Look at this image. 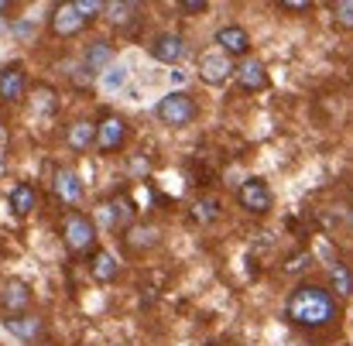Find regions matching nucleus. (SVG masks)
Segmentation results:
<instances>
[{
  "label": "nucleus",
  "mask_w": 353,
  "mask_h": 346,
  "mask_svg": "<svg viewBox=\"0 0 353 346\" xmlns=\"http://www.w3.org/2000/svg\"><path fill=\"white\" fill-rule=\"evenodd\" d=\"M285 312L295 326H305V329H319V326H330L340 319V305L330 295V288H323V285H299L288 295Z\"/></svg>",
  "instance_id": "f257e3e1"
},
{
  "label": "nucleus",
  "mask_w": 353,
  "mask_h": 346,
  "mask_svg": "<svg viewBox=\"0 0 353 346\" xmlns=\"http://www.w3.org/2000/svg\"><path fill=\"white\" fill-rule=\"evenodd\" d=\"M154 114H158V120H161L165 127H189L199 110H196V100H192L185 90H175V93H168V96L158 100Z\"/></svg>",
  "instance_id": "f03ea898"
},
{
  "label": "nucleus",
  "mask_w": 353,
  "mask_h": 346,
  "mask_svg": "<svg viewBox=\"0 0 353 346\" xmlns=\"http://www.w3.org/2000/svg\"><path fill=\"white\" fill-rule=\"evenodd\" d=\"M62 236H65V247H69L72 254H83V250L93 247L97 227H93V220L83 216V213H65V220H62Z\"/></svg>",
  "instance_id": "7ed1b4c3"
},
{
  "label": "nucleus",
  "mask_w": 353,
  "mask_h": 346,
  "mask_svg": "<svg viewBox=\"0 0 353 346\" xmlns=\"http://www.w3.org/2000/svg\"><path fill=\"white\" fill-rule=\"evenodd\" d=\"M236 203L247 210V213H268L271 210V189L261 182V179H247V182H240V189H236Z\"/></svg>",
  "instance_id": "20e7f679"
},
{
  "label": "nucleus",
  "mask_w": 353,
  "mask_h": 346,
  "mask_svg": "<svg viewBox=\"0 0 353 346\" xmlns=\"http://www.w3.org/2000/svg\"><path fill=\"white\" fill-rule=\"evenodd\" d=\"M185 52H189V48H185V38L175 34V31H165V34H158V38L151 41V59H158V62H165V65L182 62Z\"/></svg>",
  "instance_id": "39448f33"
},
{
  "label": "nucleus",
  "mask_w": 353,
  "mask_h": 346,
  "mask_svg": "<svg viewBox=\"0 0 353 346\" xmlns=\"http://www.w3.org/2000/svg\"><path fill=\"white\" fill-rule=\"evenodd\" d=\"M216 45H220V55L227 59H243L247 48H250V34L240 28V24H227L216 31Z\"/></svg>",
  "instance_id": "423d86ee"
},
{
  "label": "nucleus",
  "mask_w": 353,
  "mask_h": 346,
  "mask_svg": "<svg viewBox=\"0 0 353 346\" xmlns=\"http://www.w3.org/2000/svg\"><path fill=\"white\" fill-rule=\"evenodd\" d=\"M234 76H236V83H240V90H247V93H257V90L268 86V69L257 59H243L234 69Z\"/></svg>",
  "instance_id": "0eeeda50"
},
{
  "label": "nucleus",
  "mask_w": 353,
  "mask_h": 346,
  "mask_svg": "<svg viewBox=\"0 0 353 346\" xmlns=\"http://www.w3.org/2000/svg\"><path fill=\"white\" fill-rule=\"evenodd\" d=\"M83 28H86V21L76 14V7H72V3H59V7L52 10V31H55L59 38L79 34Z\"/></svg>",
  "instance_id": "6e6552de"
},
{
  "label": "nucleus",
  "mask_w": 353,
  "mask_h": 346,
  "mask_svg": "<svg viewBox=\"0 0 353 346\" xmlns=\"http://www.w3.org/2000/svg\"><path fill=\"white\" fill-rule=\"evenodd\" d=\"M199 76L210 83V86H220L234 76V62L227 55H203L199 59Z\"/></svg>",
  "instance_id": "1a4fd4ad"
},
{
  "label": "nucleus",
  "mask_w": 353,
  "mask_h": 346,
  "mask_svg": "<svg viewBox=\"0 0 353 346\" xmlns=\"http://www.w3.org/2000/svg\"><path fill=\"white\" fill-rule=\"evenodd\" d=\"M127 137V123L120 116H103V123L97 127V144L100 151H117Z\"/></svg>",
  "instance_id": "9d476101"
},
{
  "label": "nucleus",
  "mask_w": 353,
  "mask_h": 346,
  "mask_svg": "<svg viewBox=\"0 0 353 346\" xmlns=\"http://www.w3.org/2000/svg\"><path fill=\"white\" fill-rule=\"evenodd\" d=\"M3 326L10 336H17L24 343H34V336H41V329H45V323L38 316H10V319H3Z\"/></svg>",
  "instance_id": "9b49d317"
},
{
  "label": "nucleus",
  "mask_w": 353,
  "mask_h": 346,
  "mask_svg": "<svg viewBox=\"0 0 353 346\" xmlns=\"http://www.w3.org/2000/svg\"><path fill=\"white\" fill-rule=\"evenodd\" d=\"M24 96V69L21 65H7L0 72V100L3 103H17Z\"/></svg>",
  "instance_id": "f8f14e48"
},
{
  "label": "nucleus",
  "mask_w": 353,
  "mask_h": 346,
  "mask_svg": "<svg viewBox=\"0 0 353 346\" xmlns=\"http://www.w3.org/2000/svg\"><path fill=\"white\" fill-rule=\"evenodd\" d=\"M55 196H59L65 206L79 203V196H83V182H79V175H76L72 168H62V172L55 175Z\"/></svg>",
  "instance_id": "ddd939ff"
},
{
  "label": "nucleus",
  "mask_w": 353,
  "mask_h": 346,
  "mask_svg": "<svg viewBox=\"0 0 353 346\" xmlns=\"http://www.w3.org/2000/svg\"><path fill=\"white\" fill-rule=\"evenodd\" d=\"M110 59H114V45H110L107 38H97V41L86 48V55H83V62H86V72H93V76H97V72H100V69H103Z\"/></svg>",
  "instance_id": "4468645a"
},
{
  "label": "nucleus",
  "mask_w": 353,
  "mask_h": 346,
  "mask_svg": "<svg viewBox=\"0 0 353 346\" xmlns=\"http://www.w3.org/2000/svg\"><path fill=\"white\" fill-rule=\"evenodd\" d=\"M103 210H107V223H110V227H117V230H127V227H130V220H134V203H130L127 196L110 199Z\"/></svg>",
  "instance_id": "2eb2a0df"
},
{
  "label": "nucleus",
  "mask_w": 353,
  "mask_h": 346,
  "mask_svg": "<svg viewBox=\"0 0 353 346\" xmlns=\"http://www.w3.org/2000/svg\"><path fill=\"white\" fill-rule=\"evenodd\" d=\"M65 141H69L72 151H90V144L97 141V123H90V120H76V123L69 127Z\"/></svg>",
  "instance_id": "dca6fc26"
},
{
  "label": "nucleus",
  "mask_w": 353,
  "mask_h": 346,
  "mask_svg": "<svg viewBox=\"0 0 353 346\" xmlns=\"http://www.w3.org/2000/svg\"><path fill=\"white\" fill-rule=\"evenodd\" d=\"M127 250L141 254V250H151L158 243V227H127V236H123Z\"/></svg>",
  "instance_id": "f3484780"
},
{
  "label": "nucleus",
  "mask_w": 353,
  "mask_h": 346,
  "mask_svg": "<svg viewBox=\"0 0 353 346\" xmlns=\"http://www.w3.org/2000/svg\"><path fill=\"white\" fill-rule=\"evenodd\" d=\"M103 14H110V24H114V28H130V24L137 21V14H141V3H134V0L107 3Z\"/></svg>",
  "instance_id": "a211bd4d"
},
{
  "label": "nucleus",
  "mask_w": 353,
  "mask_h": 346,
  "mask_svg": "<svg viewBox=\"0 0 353 346\" xmlns=\"http://www.w3.org/2000/svg\"><path fill=\"white\" fill-rule=\"evenodd\" d=\"M0 298H3L7 312H21V309L31 302V292H28V285H24V281H7Z\"/></svg>",
  "instance_id": "6ab92c4d"
},
{
  "label": "nucleus",
  "mask_w": 353,
  "mask_h": 346,
  "mask_svg": "<svg viewBox=\"0 0 353 346\" xmlns=\"http://www.w3.org/2000/svg\"><path fill=\"white\" fill-rule=\"evenodd\" d=\"M90 271H93V278L97 281H114L120 274V264L114 261V254H107V250H97L93 254V264H90Z\"/></svg>",
  "instance_id": "aec40b11"
},
{
  "label": "nucleus",
  "mask_w": 353,
  "mask_h": 346,
  "mask_svg": "<svg viewBox=\"0 0 353 346\" xmlns=\"http://www.w3.org/2000/svg\"><path fill=\"white\" fill-rule=\"evenodd\" d=\"M34 203H38V196H34V189L31 185H24V182H17L14 189H10V210L14 213H31L34 210Z\"/></svg>",
  "instance_id": "412c9836"
},
{
  "label": "nucleus",
  "mask_w": 353,
  "mask_h": 346,
  "mask_svg": "<svg viewBox=\"0 0 353 346\" xmlns=\"http://www.w3.org/2000/svg\"><path fill=\"white\" fill-rule=\"evenodd\" d=\"M353 295V271L347 264H333V271H330V295Z\"/></svg>",
  "instance_id": "4be33fe9"
},
{
  "label": "nucleus",
  "mask_w": 353,
  "mask_h": 346,
  "mask_svg": "<svg viewBox=\"0 0 353 346\" xmlns=\"http://www.w3.org/2000/svg\"><path fill=\"white\" fill-rule=\"evenodd\" d=\"M72 7H76V14L83 21H93V17H100L107 10V3H100V0H72Z\"/></svg>",
  "instance_id": "5701e85b"
},
{
  "label": "nucleus",
  "mask_w": 353,
  "mask_h": 346,
  "mask_svg": "<svg viewBox=\"0 0 353 346\" xmlns=\"http://www.w3.org/2000/svg\"><path fill=\"white\" fill-rule=\"evenodd\" d=\"M216 213H220L216 199H199V203H196V210H192V220H199V223H213V220H216Z\"/></svg>",
  "instance_id": "b1692460"
},
{
  "label": "nucleus",
  "mask_w": 353,
  "mask_h": 346,
  "mask_svg": "<svg viewBox=\"0 0 353 346\" xmlns=\"http://www.w3.org/2000/svg\"><path fill=\"white\" fill-rule=\"evenodd\" d=\"M309 264H312V254H309V250H299V254H292V257L285 261V274H302Z\"/></svg>",
  "instance_id": "393cba45"
},
{
  "label": "nucleus",
  "mask_w": 353,
  "mask_h": 346,
  "mask_svg": "<svg viewBox=\"0 0 353 346\" xmlns=\"http://www.w3.org/2000/svg\"><path fill=\"white\" fill-rule=\"evenodd\" d=\"M123 83H127V69H123V65H110V69L103 72V86H107L110 93H114V90H120Z\"/></svg>",
  "instance_id": "a878e982"
},
{
  "label": "nucleus",
  "mask_w": 353,
  "mask_h": 346,
  "mask_svg": "<svg viewBox=\"0 0 353 346\" xmlns=\"http://www.w3.org/2000/svg\"><path fill=\"white\" fill-rule=\"evenodd\" d=\"M333 17H336V24H340V28H353V0H340V3H333Z\"/></svg>",
  "instance_id": "bb28decb"
},
{
  "label": "nucleus",
  "mask_w": 353,
  "mask_h": 346,
  "mask_svg": "<svg viewBox=\"0 0 353 346\" xmlns=\"http://www.w3.org/2000/svg\"><path fill=\"white\" fill-rule=\"evenodd\" d=\"M281 10H288V14H309V10H312V3H309V0H285V3H281Z\"/></svg>",
  "instance_id": "cd10ccee"
},
{
  "label": "nucleus",
  "mask_w": 353,
  "mask_h": 346,
  "mask_svg": "<svg viewBox=\"0 0 353 346\" xmlns=\"http://www.w3.org/2000/svg\"><path fill=\"white\" fill-rule=\"evenodd\" d=\"M130 172H134V175H148V172H151L148 158H130Z\"/></svg>",
  "instance_id": "c85d7f7f"
},
{
  "label": "nucleus",
  "mask_w": 353,
  "mask_h": 346,
  "mask_svg": "<svg viewBox=\"0 0 353 346\" xmlns=\"http://www.w3.org/2000/svg\"><path fill=\"white\" fill-rule=\"evenodd\" d=\"M182 10H185V14H203V10H206V0H185Z\"/></svg>",
  "instance_id": "c756f323"
},
{
  "label": "nucleus",
  "mask_w": 353,
  "mask_h": 346,
  "mask_svg": "<svg viewBox=\"0 0 353 346\" xmlns=\"http://www.w3.org/2000/svg\"><path fill=\"white\" fill-rule=\"evenodd\" d=\"M31 31H34V24H31V21H17V24H14V34H17V38H28Z\"/></svg>",
  "instance_id": "7c9ffc66"
},
{
  "label": "nucleus",
  "mask_w": 353,
  "mask_h": 346,
  "mask_svg": "<svg viewBox=\"0 0 353 346\" xmlns=\"http://www.w3.org/2000/svg\"><path fill=\"white\" fill-rule=\"evenodd\" d=\"M7 7H10V3H7V0H0V14H7Z\"/></svg>",
  "instance_id": "2f4dec72"
},
{
  "label": "nucleus",
  "mask_w": 353,
  "mask_h": 346,
  "mask_svg": "<svg viewBox=\"0 0 353 346\" xmlns=\"http://www.w3.org/2000/svg\"><path fill=\"white\" fill-rule=\"evenodd\" d=\"M3 31H7V17H0V34H3Z\"/></svg>",
  "instance_id": "473e14b6"
},
{
  "label": "nucleus",
  "mask_w": 353,
  "mask_h": 346,
  "mask_svg": "<svg viewBox=\"0 0 353 346\" xmlns=\"http://www.w3.org/2000/svg\"><path fill=\"white\" fill-rule=\"evenodd\" d=\"M350 230H353V210H350Z\"/></svg>",
  "instance_id": "72a5a7b5"
},
{
  "label": "nucleus",
  "mask_w": 353,
  "mask_h": 346,
  "mask_svg": "<svg viewBox=\"0 0 353 346\" xmlns=\"http://www.w3.org/2000/svg\"><path fill=\"white\" fill-rule=\"evenodd\" d=\"M0 141H3V127H0Z\"/></svg>",
  "instance_id": "f704fd0d"
},
{
  "label": "nucleus",
  "mask_w": 353,
  "mask_h": 346,
  "mask_svg": "<svg viewBox=\"0 0 353 346\" xmlns=\"http://www.w3.org/2000/svg\"><path fill=\"white\" fill-rule=\"evenodd\" d=\"M38 346H52V343H38Z\"/></svg>",
  "instance_id": "c9c22d12"
}]
</instances>
